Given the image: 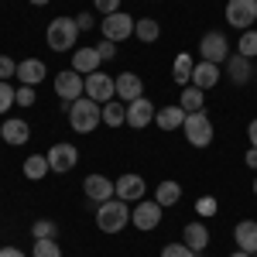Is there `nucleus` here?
Returning <instances> with one entry per match:
<instances>
[{
  "label": "nucleus",
  "mask_w": 257,
  "mask_h": 257,
  "mask_svg": "<svg viewBox=\"0 0 257 257\" xmlns=\"http://www.w3.org/2000/svg\"><path fill=\"white\" fill-rule=\"evenodd\" d=\"M230 257H254V254H247V250H233Z\"/></svg>",
  "instance_id": "obj_44"
},
{
  "label": "nucleus",
  "mask_w": 257,
  "mask_h": 257,
  "mask_svg": "<svg viewBox=\"0 0 257 257\" xmlns=\"http://www.w3.org/2000/svg\"><path fill=\"white\" fill-rule=\"evenodd\" d=\"M161 257H196V254H192L185 243H165V247H161Z\"/></svg>",
  "instance_id": "obj_36"
},
{
  "label": "nucleus",
  "mask_w": 257,
  "mask_h": 257,
  "mask_svg": "<svg viewBox=\"0 0 257 257\" xmlns=\"http://www.w3.org/2000/svg\"><path fill=\"white\" fill-rule=\"evenodd\" d=\"M96 52H99V59H103V62H110L113 55H117V41H106V38H103L96 45Z\"/></svg>",
  "instance_id": "obj_38"
},
{
  "label": "nucleus",
  "mask_w": 257,
  "mask_h": 257,
  "mask_svg": "<svg viewBox=\"0 0 257 257\" xmlns=\"http://www.w3.org/2000/svg\"><path fill=\"white\" fill-rule=\"evenodd\" d=\"M199 257H202V254H199Z\"/></svg>",
  "instance_id": "obj_47"
},
{
  "label": "nucleus",
  "mask_w": 257,
  "mask_h": 257,
  "mask_svg": "<svg viewBox=\"0 0 257 257\" xmlns=\"http://www.w3.org/2000/svg\"><path fill=\"white\" fill-rule=\"evenodd\" d=\"M55 96L62 99V110L69 113V103L86 96V76H79L76 69H62L59 76H55Z\"/></svg>",
  "instance_id": "obj_4"
},
{
  "label": "nucleus",
  "mask_w": 257,
  "mask_h": 257,
  "mask_svg": "<svg viewBox=\"0 0 257 257\" xmlns=\"http://www.w3.org/2000/svg\"><path fill=\"white\" fill-rule=\"evenodd\" d=\"M103 123H106V127H123V123H127V103H123V99L103 103Z\"/></svg>",
  "instance_id": "obj_27"
},
{
  "label": "nucleus",
  "mask_w": 257,
  "mask_h": 257,
  "mask_svg": "<svg viewBox=\"0 0 257 257\" xmlns=\"http://www.w3.org/2000/svg\"><path fill=\"white\" fill-rule=\"evenodd\" d=\"M93 7H96L99 14L106 18V14H113V11H120V0H93Z\"/></svg>",
  "instance_id": "obj_39"
},
{
  "label": "nucleus",
  "mask_w": 257,
  "mask_h": 257,
  "mask_svg": "<svg viewBox=\"0 0 257 257\" xmlns=\"http://www.w3.org/2000/svg\"><path fill=\"white\" fill-rule=\"evenodd\" d=\"M226 21L237 31H250L257 24V0H226Z\"/></svg>",
  "instance_id": "obj_8"
},
{
  "label": "nucleus",
  "mask_w": 257,
  "mask_h": 257,
  "mask_svg": "<svg viewBox=\"0 0 257 257\" xmlns=\"http://www.w3.org/2000/svg\"><path fill=\"white\" fill-rule=\"evenodd\" d=\"M45 76H48V69H45V62H41V59L18 62V82H21V86H41Z\"/></svg>",
  "instance_id": "obj_19"
},
{
  "label": "nucleus",
  "mask_w": 257,
  "mask_h": 257,
  "mask_svg": "<svg viewBox=\"0 0 257 257\" xmlns=\"http://www.w3.org/2000/svg\"><path fill=\"white\" fill-rule=\"evenodd\" d=\"M243 161H247V168H254V172H257V148H250V151L243 155Z\"/></svg>",
  "instance_id": "obj_43"
},
{
  "label": "nucleus",
  "mask_w": 257,
  "mask_h": 257,
  "mask_svg": "<svg viewBox=\"0 0 257 257\" xmlns=\"http://www.w3.org/2000/svg\"><path fill=\"white\" fill-rule=\"evenodd\" d=\"M0 138H4V144H11V148H21V144H28V138H31V127H28V120H21V117H7L0 123Z\"/></svg>",
  "instance_id": "obj_15"
},
{
  "label": "nucleus",
  "mask_w": 257,
  "mask_h": 257,
  "mask_svg": "<svg viewBox=\"0 0 257 257\" xmlns=\"http://www.w3.org/2000/svg\"><path fill=\"white\" fill-rule=\"evenodd\" d=\"M28 4H35V7H45V4H52V0H28Z\"/></svg>",
  "instance_id": "obj_45"
},
{
  "label": "nucleus",
  "mask_w": 257,
  "mask_h": 257,
  "mask_svg": "<svg viewBox=\"0 0 257 257\" xmlns=\"http://www.w3.org/2000/svg\"><path fill=\"white\" fill-rule=\"evenodd\" d=\"M134 21L127 11H113V14H106V18L99 21V31H103V38L106 41H127L134 38Z\"/></svg>",
  "instance_id": "obj_6"
},
{
  "label": "nucleus",
  "mask_w": 257,
  "mask_h": 257,
  "mask_svg": "<svg viewBox=\"0 0 257 257\" xmlns=\"http://www.w3.org/2000/svg\"><path fill=\"white\" fill-rule=\"evenodd\" d=\"M99 65H103V59H99L96 45L76 48V52H72V69H76L79 76H93V72H99Z\"/></svg>",
  "instance_id": "obj_17"
},
{
  "label": "nucleus",
  "mask_w": 257,
  "mask_h": 257,
  "mask_svg": "<svg viewBox=\"0 0 257 257\" xmlns=\"http://www.w3.org/2000/svg\"><path fill=\"white\" fill-rule=\"evenodd\" d=\"M178 106H182L185 113H202V110H206V93H202L199 86H185L182 96H178Z\"/></svg>",
  "instance_id": "obj_24"
},
{
  "label": "nucleus",
  "mask_w": 257,
  "mask_h": 257,
  "mask_svg": "<svg viewBox=\"0 0 257 257\" xmlns=\"http://www.w3.org/2000/svg\"><path fill=\"white\" fill-rule=\"evenodd\" d=\"M237 55H243V59H257V28H250V31H240Z\"/></svg>",
  "instance_id": "obj_30"
},
{
  "label": "nucleus",
  "mask_w": 257,
  "mask_h": 257,
  "mask_svg": "<svg viewBox=\"0 0 257 257\" xmlns=\"http://www.w3.org/2000/svg\"><path fill=\"white\" fill-rule=\"evenodd\" d=\"M182 243H185L192 254H202V250H206V243H209V230H206V223H202V219L189 223V226L182 230Z\"/></svg>",
  "instance_id": "obj_18"
},
{
  "label": "nucleus",
  "mask_w": 257,
  "mask_h": 257,
  "mask_svg": "<svg viewBox=\"0 0 257 257\" xmlns=\"http://www.w3.org/2000/svg\"><path fill=\"white\" fill-rule=\"evenodd\" d=\"M113 192H117V199H123V202H141V199L148 196V182H144L138 172H123V175L113 182Z\"/></svg>",
  "instance_id": "obj_11"
},
{
  "label": "nucleus",
  "mask_w": 257,
  "mask_h": 257,
  "mask_svg": "<svg viewBox=\"0 0 257 257\" xmlns=\"http://www.w3.org/2000/svg\"><path fill=\"white\" fill-rule=\"evenodd\" d=\"M161 216H165V206L155 202V199H141L138 206L131 209V223H134L138 230H144V233L155 230V226L161 223Z\"/></svg>",
  "instance_id": "obj_10"
},
{
  "label": "nucleus",
  "mask_w": 257,
  "mask_h": 257,
  "mask_svg": "<svg viewBox=\"0 0 257 257\" xmlns=\"http://www.w3.org/2000/svg\"><path fill=\"white\" fill-rule=\"evenodd\" d=\"M192 69H196V59H192L189 52H182V55H175V65H172V79H175L178 86H189V82H192Z\"/></svg>",
  "instance_id": "obj_25"
},
{
  "label": "nucleus",
  "mask_w": 257,
  "mask_h": 257,
  "mask_svg": "<svg viewBox=\"0 0 257 257\" xmlns=\"http://www.w3.org/2000/svg\"><path fill=\"white\" fill-rule=\"evenodd\" d=\"M155 117H158V110H155V103L148 96H138L134 103H127V127L144 131L148 123H155Z\"/></svg>",
  "instance_id": "obj_13"
},
{
  "label": "nucleus",
  "mask_w": 257,
  "mask_h": 257,
  "mask_svg": "<svg viewBox=\"0 0 257 257\" xmlns=\"http://www.w3.org/2000/svg\"><path fill=\"white\" fill-rule=\"evenodd\" d=\"M86 96L96 99V103H110V99H117V82H113V76H106V72H93V76H86Z\"/></svg>",
  "instance_id": "obj_12"
},
{
  "label": "nucleus",
  "mask_w": 257,
  "mask_h": 257,
  "mask_svg": "<svg viewBox=\"0 0 257 257\" xmlns=\"http://www.w3.org/2000/svg\"><path fill=\"white\" fill-rule=\"evenodd\" d=\"M219 76H223V72H219V65L199 59V62H196V69H192V82H189V86H199V89L206 93V89H213V86L219 82Z\"/></svg>",
  "instance_id": "obj_20"
},
{
  "label": "nucleus",
  "mask_w": 257,
  "mask_h": 257,
  "mask_svg": "<svg viewBox=\"0 0 257 257\" xmlns=\"http://www.w3.org/2000/svg\"><path fill=\"white\" fill-rule=\"evenodd\" d=\"M99 123H103V103L89 96H79L76 103H69V127L76 134H93Z\"/></svg>",
  "instance_id": "obj_1"
},
{
  "label": "nucleus",
  "mask_w": 257,
  "mask_h": 257,
  "mask_svg": "<svg viewBox=\"0 0 257 257\" xmlns=\"http://www.w3.org/2000/svg\"><path fill=\"white\" fill-rule=\"evenodd\" d=\"M233 240H237V250L257 254V219H240L233 230Z\"/></svg>",
  "instance_id": "obj_21"
},
{
  "label": "nucleus",
  "mask_w": 257,
  "mask_h": 257,
  "mask_svg": "<svg viewBox=\"0 0 257 257\" xmlns=\"http://www.w3.org/2000/svg\"><path fill=\"white\" fill-rule=\"evenodd\" d=\"M254 196H257V178H254Z\"/></svg>",
  "instance_id": "obj_46"
},
{
  "label": "nucleus",
  "mask_w": 257,
  "mask_h": 257,
  "mask_svg": "<svg viewBox=\"0 0 257 257\" xmlns=\"http://www.w3.org/2000/svg\"><path fill=\"white\" fill-rule=\"evenodd\" d=\"M226 76H230L233 86H247V82L254 79L250 59H243V55H230V59H226Z\"/></svg>",
  "instance_id": "obj_22"
},
{
  "label": "nucleus",
  "mask_w": 257,
  "mask_h": 257,
  "mask_svg": "<svg viewBox=\"0 0 257 257\" xmlns=\"http://www.w3.org/2000/svg\"><path fill=\"white\" fill-rule=\"evenodd\" d=\"M185 110L178 106V103H168V106H161L158 117H155V123H158L161 131H182V123H185Z\"/></svg>",
  "instance_id": "obj_23"
},
{
  "label": "nucleus",
  "mask_w": 257,
  "mask_h": 257,
  "mask_svg": "<svg viewBox=\"0 0 257 257\" xmlns=\"http://www.w3.org/2000/svg\"><path fill=\"white\" fill-rule=\"evenodd\" d=\"M48 172H52V168H48V155H28V158H24V178L41 182Z\"/></svg>",
  "instance_id": "obj_29"
},
{
  "label": "nucleus",
  "mask_w": 257,
  "mask_h": 257,
  "mask_svg": "<svg viewBox=\"0 0 257 257\" xmlns=\"http://www.w3.org/2000/svg\"><path fill=\"white\" fill-rule=\"evenodd\" d=\"M0 257H28L21 247H0Z\"/></svg>",
  "instance_id": "obj_41"
},
{
  "label": "nucleus",
  "mask_w": 257,
  "mask_h": 257,
  "mask_svg": "<svg viewBox=\"0 0 257 257\" xmlns=\"http://www.w3.org/2000/svg\"><path fill=\"white\" fill-rule=\"evenodd\" d=\"M254 257H257V254H254Z\"/></svg>",
  "instance_id": "obj_48"
},
{
  "label": "nucleus",
  "mask_w": 257,
  "mask_h": 257,
  "mask_svg": "<svg viewBox=\"0 0 257 257\" xmlns=\"http://www.w3.org/2000/svg\"><path fill=\"white\" fill-rule=\"evenodd\" d=\"M127 223H131V206L123 199L113 196V199H106V202L96 206V226L103 233H120Z\"/></svg>",
  "instance_id": "obj_3"
},
{
  "label": "nucleus",
  "mask_w": 257,
  "mask_h": 257,
  "mask_svg": "<svg viewBox=\"0 0 257 257\" xmlns=\"http://www.w3.org/2000/svg\"><path fill=\"white\" fill-rule=\"evenodd\" d=\"M178 199H182V185H178V182H172V178L158 182V189H155V202H161V206L168 209V206H175Z\"/></svg>",
  "instance_id": "obj_28"
},
{
  "label": "nucleus",
  "mask_w": 257,
  "mask_h": 257,
  "mask_svg": "<svg viewBox=\"0 0 257 257\" xmlns=\"http://www.w3.org/2000/svg\"><path fill=\"white\" fill-rule=\"evenodd\" d=\"M113 82H117V99H123V103H134L138 96H144V82L138 72H120V76H113Z\"/></svg>",
  "instance_id": "obj_16"
},
{
  "label": "nucleus",
  "mask_w": 257,
  "mask_h": 257,
  "mask_svg": "<svg viewBox=\"0 0 257 257\" xmlns=\"http://www.w3.org/2000/svg\"><path fill=\"white\" fill-rule=\"evenodd\" d=\"M11 79H18V62L11 55H0V82H11Z\"/></svg>",
  "instance_id": "obj_35"
},
{
  "label": "nucleus",
  "mask_w": 257,
  "mask_h": 257,
  "mask_svg": "<svg viewBox=\"0 0 257 257\" xmlns=\"http://www.w3.org/2000/svg\"><path fill=\"white\" fill-rule=\"evenodd\" d=\"M199 59L213 62V65L230 59V41H226V35L223 31H206L202 41H199Z\"/></svg>",
  "instance_id": "obj_7"
},
{
  "label": "nucleus",
  "mask_w": 257,
  "mask_h": 257,
  "mask_svg": "<svg viewBox=\"0 0 257 257\" xmlns=\"http://www.w3.org/2000/svg\"><path fill=\"white\" fill-rule=\"evenodd\" d=\"M76 165H79V148H76V144H65V141H59V144H52V148H48V168H52L55 175L72 172Z\"/></svg>",
  "instance_id": "obj_9"
},
{
  "label": "nucleus",
  "mask_w": 257,
  "mask_h": 257,
  "mask_svg": "<svg viewBox=\"0 0 257 257\" xmlns=\"http://www.w3.org/2000/svg\"><path fill=\"white\" fill-rule=\"evenodd\" d=\"M247 138H250V148H257V117L247 123Z\"/></svg>",
  "instance_id": "obj_42"
},
{
  "label": "nucleus",
  "mask_w": 257,
  "mask_h": 257,
  "mask_svg": "<svg viewBox=\"0 0 257 257\" xmlns=\"http://www.w3.org/2000/svg\"><path fill=\"white\" fill-rule=\"evenodd\" d=\"M134 38L144 41V45H151V41L161 38V24L155 18H138L134 21Z\"/></svg>",
  "instance_id": "obj_26"
},
{
  "label": "nucleus",
  "mask_w": 257,
  "mask_h": 257,
  "mask_svg": "<svg viewBox=\"0 0 257 257\" xmlns=\"http://www.w3.org/2000/svg\"><path fill=\"white\" fill-rule=\"evenodd\" d=\"M45 41H48V48H52V52H76V41H79V24H76V18H55V21H48Z\"/></svg>",
  "instance_id": "obj_2"
},
{
  "label": "nucleus",
  "mask_w": 257,
  "mask_h": 257,
  "mask_svg": "<svg viewBox=\"0 0 257 257\" xmlns=\"http://www.w3.org/2000/svg\"><path fill=\"white\" fill-rule=\"evenodd\" d=\"M31 257H62L59 240H35V254Z\"/></svg>",
  "instance_id": "obj_33"
},
{
  "label": "nucleus",
  "mask_w": 257,
  "mask_h": 257,
  "mask_svg": "<svg viewBox=\"0 0 257 257\" xmlns=\"http://www.w3.org/2000/svg\"><path fill=\"white\" fill-rule=\"evenodd\" d=\"M76 24H79V31H89V28H93V14H89V11L76 14Z\"/></svg>",
  "instance_id": "obj_40"
},
{
  "label": "nucleus",
  "mask_w": 257,
  "mask_h": 257,
  "mask_svg": "<svg viewBox=\"0 0 257 257\" xmlns=\"http://www.w3.org/2000/svg\"><path fill=\"white\" fill-rule=\"evenodd\" d=\"M216 209H219V202L213 196H202L196 202V213H199V219H209V216H216Z\"/></svg>",
  "instance_id": "obj_34"
},
{
  "label": "nucleus",
  "mask_w": 257,
  "mask_h": 257,
  "mask_svg": "<svg viewBox=\"0 0 257 257\" xmlns=\"http://www.w3.org/2000/svg\"><path fill=\"white\" fill-rule=\"evenodd\" d=\"M31 237H35V240H55V237H59V223H55V219H35Z\"/></svg>",
  "instance_id": "obj_31"
},
{
  "label": "nucleus",
  "mask_w": 257,
  "mask_h": 257,
  "mask_svg": "<svg viewBox=\"0 0 257 257\" xmlns=\"http://www.w3.org/2000/svg\"><path fill=\"white\" fill-rule=\"evenodd\" d=\"M11 106H18V89L11 82H0V117L11 113Z\"/></svg>",
  "instance_id": "obj_32"
},
{
  "label": "nucleus",
  "mask_w": 257,
  "mask_h": 257,
  "mask_svg": "<svg viewBox=\"0 0 257 257\" xmlns=\"http://www.w3.org/2000/svg\"><path fill=\"white\" fill-rule=\"evenodd\" d=\"M182 131H185V141H189L192 148H209V144H213V134H216L206 110H202V113H189L185 123H182Z\"/></svg>",
  "instance_id": "obj_5"
},
{
  "label": "nucleus",
  "mask_w": 257,
  "mask_h": 257,
  "mask_svg": "<svg viewBox=\"0 0 257 257\" xmlns=\"http://www.w3.org/2000/svg\"><path fill=\"white\" fill-rule=\"evenodd\" d=\"M18 106H35V86H18Z\"/></svg>",
  "instance_id": "obj_37"
},
{
  "label": "nucleus",
  "mask_w": 257,
  "mask_h": 257,
  "mask_svg": "<svg viewBox=\"0 0 257 257\" xmlns=\"http://www.w3.org/2000/svg\"><path fill=\"white\" fill-rule=\"evenodd\" d=\"M82 192H86V199H89L93 206H99V202L117 196V192H113V182L106 175H86L82 178Z\"/></svg>",
  "instance_id": "obj_14"
}]
</instances>
